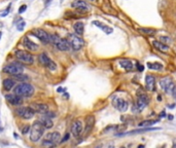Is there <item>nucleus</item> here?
Wrapping results in <instances>:
<instances>
[{"mask_svg": "<svg viewBox=\"0 0 176 148\" xmlns=\"http://www.w3.org/2000/svg\"><path fill=\"white\" fill-rule=\"evenodd\" d=\"M151 98L147 96L144 92H138L137 93V100L134 103L132 111L133 113H140L144 110V108L149 104Z\"/></svg>", "mask_w": 176, "mask_h": 148, "instance_id": "f257e3e1", "label": "nucleus"}, {"mask_svg": "<svg viewBox=\"0 0 176 148\" xmlns=\"http://www.w3.org/2000/svg\"><path fill=\"white\" fill-rule=\"evenodd\" d=\"M34 87L33 85H31L30 84H27V82H21V84H17L14 89V94L17 96H20V97L24 98V97H31L33 94H34Z\"/></svg>", "mask_w": 176, "mask_h": 148, "instance_id": "f03ea898", "label": "nucleus"}, {"mask_svg": "<svg viewBox=\"0 0 176 148\" xmlns=\"http://www.w3.org/2000/svg\"><path fill=\"white\" fill-rule=\"evenodd\" d=\"M45 128H43L42 123L39 120H35L33 123L32 127L30 130V140L32 142H37L39 141L41 137L45 134Z\"/></svg>", "mask_w": 176, "mask_h": 148, "instance_id": "7ed1b4c3", "label": "nucleus"}, {"mask_svg": "<svg viewBox=\"0 0 176 148\" xmlns=\"http://www.w3.org/2000/svg\"><path fill=\"white\" fill-rule=\"evenodd\" d=\"M15 57H17L18 61H20L23 64L32 65L34 63V57L33 54L28 51H23V49H18L15 51Z\"/></svg>", "mask_w": 176, "mask_h": 148, "instance_id": "20e7f679", "label": "nucleus"}, {"mask_svg": "<svg viewBox=\"0 0 176 148\" xmlns=\"http://www.w3.org/2000/svg\"><path fill=\"white\" fill-rule=\"evenodd\" d=\"M3 72L6 74H9V75H18V74H21L24 72V66L20 63H17V62H14V63H10V64H7L6 66H4L3 68Z\"/></svg>", "mask_w": 176, "mask_h": 148, "instance_id": "39448f33", "label": "nucleus"}, {"mask_svg": "<svg viewBox=\"0 0 176 148\" xmlns=\"http://www.w3.org/2000/svg\"><path fill=\"white\" fill-rule=\"evenodd\" d=\"M160 87H161V89L164 90L166 94H172L173 90L175 89L174 80H173L170 76L163 77V78L160 80Z\"/></svg>", "mask_w": 176, "mask_h": 148, "instance_id": "423d86ee", "label": "nucleus"}, {"mask_svg": "<svg viewBox=\"0 0 176 148\" xmlns=\"http://www.w3.org/2000/svg\"><path fill=\"white\" fill-rule=\"evenodd\" d=\"M38 61H39V63L42 65V66L46 67V68L48 70H51V71H55V70H57V64L53 61V60H51L50 57H48L45 53H41L39 56H38Z\"/></svg>", "mask_w": 176, "mask_h": 148, "instance_id": "0eeeda50", "label": "nucleus"}, {"mask_svg": "<svg viewBox=\"0 0 176 148\" xmlns=\"http://www.w3.org/2000/svg\"><path fill=\"white\" fill-rule=\"evenodd\" d=\"M69 43H70L71 49L73 51H79V49L82 48V46L85 45V41L84 39L81 37V36L76 35V34H70L68 36Z\"/></svg>", "mask_w": 176, "mask_h": 148, "instance_id": "6e6552de", "label": "nucleus"}, {"mask_svg": "<svg viewBox=\"0 0 176 148\" xmlns=\"http://www.w3.org/2000/svg\"><path fill=\"white\" fill-rule=\"evenodd\" d=\"M15 114L23 119H30L35 115V111L30 106H27V107H18L17 110H15Z\"/></svg>", "mask_w": 176, "mask_h": 148, "instance_id": "1a4fd4ad", "label": "nucleus"}, {"mask_svg": "<svg viewBox=\"0 0 176 148\" xmlns=\"http://www.w3.org/2000/svg\"><path fill=\"white\" fill-rule=\"evenodd\" d=\"M112 105L121 112H125L129 108V102L123 98H115L112 100Z\"/></svg>", "mask_w": 176, "mask_h": 148, "instance_id": "9d476101", "label": "nucleus"}, {"mask_svg": "<svg viewBox=\"0 0 176 148\" xmlns=\"http://www.w3.org/2000/svg\"><path fill=\"white\" fill-rule=\"evenodd\" d=\"M32 34L36 36L40 41H42L43 43H50V34L43 29H40V28L34 29L32 31Z\"/></svg>", "mask_w": 176, "mask_h": 148, "instance_id": "9b49d317", "label": "nucleus"}, {"mask_svg": "<svg viewBox=\"0 0 176 148\" xmlns=\"http://www.w3.org/2000/svg\"><path fill=\"white\" fill-rule=\"evenodd\" d=\"M71 134L73 135V137L78 138L79 136L82 134V123L79 119H76L72 123L71 126Z\"/></svg>", "mask_w": 176, "mask_h": 148, "instance_id": "f8f14e48", "label": "nucleus"}, {"mask_svg": "<svg viewBox=\"0 0 176 148\" xmlns=\"http://www.w3.org/2000/svg\"><path fill=\"white\" fill-rule=\"evenodd\" d=\"M145 87L149 92L156 90V77L154 75L147 74L145 76Z\"/></svg>", "mask_w": 176, "mask_h": 148, "instance_id": "ddd939ff", "label": "nucleus"}, {"mask_svg": "<svg viewBox=\"0 0 176 148\" xmlns=\"http://www.w3.org/2000/svg\"><path fill=\"white\" fill-rule=\"evenodd\" d=\"M30 107L35 111V113L39 114H45L48 111V106L43 103H33Z\"/></svg>", "mask_w": 176, "mask_h": 148, "instance_id": "4468645a", "label": "nucleus"}, {"mask_svg": "<svg viewBox=\"0 0 176 148\" xmlns=\"http://www.w3.org/2000/svg\"><path fill=\"white\" fill-rule=\"evenodd\" d=\"M23 45H24V48L27 49L28 51H36L38 48H39V46H38L37 43L33 42V41L30 40L28 37L23 38Z\"/></svg>", "mask_w": 176, "mask_h": 148, "instance_id": "2eb2a0df", "label": "nucleus"}, {"mask_svg": "<svg viewBox=\"0 0 176 148\" xmlns=\"http://www.w3.org/2000/svg\"><path fill=\"white\" fill-rule=\"evenodd\" d=\"M5 99L8 103H10L14 106H20L23 104V98L20 97V96H17L15 94L12 95H6L5 96Z\"/></svg>", "mask_w": 176, "mask_h": 148, "instance_id": "dca6fc26", "label": "nucleus"}, {"mask_svg": "<svg viewBox=\"0 0 176 148\" xmlns=\"http://www.w3.org/2000/svg\"><path fill=\"white\" fill-rule=\"evenodd\" d=\"M71 7L78 10H82V12H88L90 8L88 3L84 0H75V1H73L71 3Z\"/></svg>", "mask_w": 176, "mask_h": 148, "instance_id": "f3484780", "label": "nucleus"}, {"mask_svg": "<svg viewBox=\"0 0 176 148\" xmlns=\"http://www.w3.org/2000/svg\"><path fill=\"white\" fill-rule=\"evenodd\" d=\"M95 126V116L94 115H88L86 117V127H85V133L89 134L92 129Z\"/></svg>", "mask_w": 176, "mask_h": 148, "instance_id": "a211bd4d", "label": "nucleus"}, {"mask_svg": "<svg viewBox=\"0 0 176 148\" xmlns=\"http://www.w3.org/2000/svg\"><path fill=\"white\" fill-rule=\"evenodd\" d=\"M55 46L61 51H69L71 49L70 43L67 39H61L57 44H55Z\"/></svg>", "mask_w": 176, "mask_h": 148, "instance_id": "6ab92c4d", "label": "nucleus"}, {"mask_svg": "<svg viewBox=\"0 0 176 148\" xmlns=\"http://www.w3.org/2000/svg\"><path fill=\"white\" fill-rule=\"evenodd\" d=\"M45 140H48V141H51L54 143H58L59 141L61 140V135L59 132H51V133H48L45 136Z\"/></svg>", "mask_w": 176, "mask_h": 148, "instance_id": "aec40b11", "label": "nucleus"}, {"mask_svg": "<svg viewBox=\"0 0 176 148\" xmlns=\"http://www.w3.org/2000/svg\"><path fill=\"white\" fill-rule=\"evenodd\" d=\"M152 45H154V48L158 49V51H163V53H166V51H169V46L166 45L165 43H163L161 42V41H159V40H154L152 41Z\"/></svg>", "mask_w": 176, "mask_h": 148, "instance_id": "412c9836", "label": "nucleus"}, {"mask_svg": "<svg viewBox=\"0 0 176 148\" xmlns=\"http://www.w3.org/2000/svg\"><path fill=\"white\" fill-rule=\"evenodd\" d=\"M118 64H120V66L121 68H124L127 71H131L132 69H133V64H132V62L130 60L128 59H123V60H120V62H118Z\"/></svg>", "mask_w": 176, "mask_h": 148, "instance_id": "4be33fe9", "label": "nucleus"}, {"mask_svg": "<svg viewBox=\"0 0 176 148\" xmlns=\"http://www.w3.org/2000/svg\"><path fill=\"white\" fill-rule=\"evenodd\" d=\"M73 30H74V32H75L76 35L81 36L82 34H84V31H85V24H84V23H81V22L74 23Z\"/></svg>", "mask_w": 176, "mask_h": 148, "instance_id": "5701e85b", "label": "nucleus"}, {"mask_svg": "<svg viewBox=\"0 0 176 148\" xmlns=\"http://www.w3.org/2000/svg\"><path fill=\"white\" fill-rule=\"evenodd\" d=\"M2 84H3V89L5 90H10L12 87H15V80L14 78H5Z\"/></svg>", "mask_w": 176, "mask_h": 148, "instance_id": "b1692460", "label": "nucleus"}, {"mask_svg": "<svg viewBox=\"0 0 176 148\" xmlns=\"http://www.w3.org/2000/svg\"><path fill=\"white\" fill-rule=\"evenodd\" d=\"M93 24H94L96 27H98V28H100V29H102L106 33V34H111V33L113 32L112 28H110V27H108V26L102 24V23L99 22V21H94V22H93Z\"/></svg>", "mask_w": 176, "mask_h": 148, "instance_id": "393cba45", "label": "nucleus"}, {"mask_svg": "<svg viewBox=\"0 0 176 148\" xmlns=\"http://www.w3.org/2000/svg\"><path fill=\"white\" fill-rule=\"evenodd\" d=\"M39 121L42 123V126H43V128L45 129H51L54 127L53 120H51V118L46 117V116H45V115H42V117L40 118Z\"/></svg>", "mask_w": 176, "mask_h": 148, "instance_id": "a878e982", "label": "nucleus"}, {"mask_svg": "<svg viewBox=\"0 0 176 148\" xmlns=\"http://www.w3.org/2000/svg\"><path fill=\"white\" fill-rule=\"evenodd\" d=\"M146 66L148 67V69L157 70V71H160V70L163 69V65L161 63H158V62H154V63H151V62H148V63L146 64Z\"/></svg>", "mask_w": 176, "mask_h": 148, "instance_id": "bb28decb", "label": "nucleus"}, {"mask_svg": "<svg viewBox=\"0 0 176 148\" xmlns=\"http://www.w3.org/2000/svg\"><path fill=\"white\" fill-rule=\"evenodd\" d=\"M138 32L143 35H154L156 34V30L151 29V28H139Z\"/></svg>", "mask_w": 176, "mask_h": 148, "instance_id": "cd10ccee", "label": "nucleus"}, {"mask_svg": "<svg viewBox=\"0 0 176 148\" xmlns=\"http://www.w3.org/2000/svg\"><path fill=\"white\" fill-rule=\"evenodd\" d=\"M157 123H158V120H151V119H149V120L141 121V123H139V127H140V128H151V126H154V124Z\"/></svg>", "mask_w": 176, "mask_h": 148, "instance_id": "c85d7f7f", "label": "nucleus"}, {"mask_svg": "<svg viewBox=\"0 0 176 148\" xmlns=\"http://www.w3.org/2000/svg\"><path fill=\"white\" fill-rule=\"evenodd\" d=\"M60 40H61V38L58 34H55V33H54V34H50V43H53V44L55 45Z\"/></svg>", "mask_w": 176, "mask_h": 148, "instance_id": "c756f323", "label": "nucleus"}, {"mask_svg": "<svg viewBox=\"0 0 176 148\" xmlns=\"http://www.w3.org/2000/svg\"><path fill=\"white\" fill-rule=\"evenodd\" d=\"M41 145H42L43 148H54L57 144L54 143V142H51V141H48V140L45 139L42 141V143H41Z\"/></svg>", "mask_w": 176, "mask_h": 148, "instance_id": "7c9ffc66", "label": "nucleus"}, {"mask_svg": "<svg viewBox=\"0 0 176 148\" xmlns=\"http://www.w3.org/2000/svg\"><path fill=\"white\" fill-rule=\"evenodd\" d=\"M14 79L15 80H19V81H26V80L29 79V77H28V75H26L24 73H21V74L15 75Z\"/></svg>", "mask_w": 176, "mask_h": 148, "instance_id": "2f4dec72", "label": "nucleus"}, {"mask_svg": "<svg viewBox=\"0 0 176 148\" xmlns=\"http://www.w3.org/2000/svg\"><path fill=\"white\" fill-rule=\"evenodd\" d=\"M30 130H31V127L29 126V124H26V126L23 127V129H22V134L23 135L28 134L30 132Z\"/></svg>", "mask_w": 176, "mask_h": 148, "instance_id": "473e14b6", "label": "nucleus"}, {"mask_svg": "<svg viewBox=\"0 0 176 148\" xmlns=\"http://www.w3.org/2000/svg\"><path fill=\"white\" fill-rule=\"evenodd\" d=\"M25 26H26V23L24 22V21H22V22L19 23V24L17 25V29L19 31H23L24 30V28H25Z\"/></svg>", "mask_w": 176, "mask_h": 148, "instance_id": "72a5a7b5", "label": "nucleus"}, {"mask_svg": "<svg viewBox=\"0 0 176 148\" xmlns=\"http://www.w3.org/2000/svg\"><path fill=\"white\" fill-rule=\"evenodd\" d=\"M161 42L163 43H168V42H171V39L167 36H161Z\"/></svg>", "mask_w": 176, "mask_h": 148, "instance_id": "f704fd0d", "label": "nucleus"}, {"mask_svg": "<svg viewBox=\"0 0 176 148\" xmlns=\"http://www.w3.org/2000/svg\"><path fill=\"white\" fill-rule=\"evenodd\" d=\"M45 116H46V117H48V118H53V117H55L56 116V114H55V112H46L45 114H43Z\"/></svg>", "mask_w": 176, "mask_h": 148, "instance_id": "c9c22d12", "label": "nucleus"}, {"mask_svg": "<svg viewBox=\"0 0 176 148\" xmlns=\"http://www.w3.org/2000/svg\"><path fill=\"white\" fill-rule=\"evenodd\" d=\"M26 8H27V5H22V6L20 7V9H19V14H23L24 12H26Z\"/></svg>", "mask_w": 176, "mask_h": 148, "instance_id": "e433bc0d", "label": "nucleus"}, {"mask_svg": "<svg viewBox=\"0 0 176 148\" xmlns=\"http://www.w3.org/2000/svg\"><path fill=\"white\" fill-rule=\"evenodd\" d=\"M136 68L138 69V71H140L142 72L144 70V66H142L141 64H139V63H137V66H136Z\"/></svg>", "mask_w": 176, "mask_h": 148, "instance_id": "4c0bfd02", "label": "nucleus"}, {"mask_svg": "<svg viewBox=\"0 0 176 148\" xmlns=\"http://www.w3.org/2000/svg\"><path fill=\"white\" fill-rule=\"evenodd\" d=\"M68 139H69V134H66L65 136H64V138L60 141V143H64V142H66Z\"/></svg>", "mask_w": 176, "mask_h": 148, "instance_id": "58836bf2", "label": "nucleus"}, {"mask_svg": "<svg viewBox=\"0 0 176 148\" xmlns=\"http://www.w3.org/2000/svg\"><path fill=\"white\" fill-rule=\"evenodd\" d=\"M51 1H53V0H45V5H48V3H51Z\"/></svg>", "mask_w": 176, "mask_h": 148, "instance_id": "ea45409f", "label": "nucleus"}, {"mask_svg": "<svg viewBox=\"0 0 176 148\" xmlns=\"http://www.w3.org/2000/svg\"><path fill=\"white\" fill-rule=\"evenodd\" d=\"M172 95H173V96H174V97L176 98V87H175V89H174V90H173Z\"/></svg>", "mask_w": 176, "mask_h": 148, "instance_id": "a19ab883", "label": "nucleus"}, {"mask_svg": "<svg viewBox=\"0 0 176 148\" xmlns=\"http://www.w3.org/2000/svg\"><path fill=\"white\" fill-rule=\"evenodd\" d=\"M165 114H166V113H165V111H162V113L160 114V116H161V117H164V116H165Z\"/></svg>", "mask_w": 176, "mask_h": 148, "instance_id": "79ce46f5", "label": "nucleus"}, {"mask_svg": "<svg viewBox=\"0 0 176 148\" xmlns=\"http://www.w3.org/2000/svg\"><path fill=\"white\" fill-rule=\"evenodd\" d=\"M168 118L171 120V119H173V116H172V114H169V116H168Z\"/></svg>", "mask_w": 176, "mask_h": 148, "instance_id": "37998d69", "label": "nucleus"}, {"mask_svg": "<svg viewBox=\"0 0 176 148\" xmlns=\"http://www.w3.org/2000/svg\"><path fill=\"white\" fill-rule=\"evenodd\" d=\"M58 92H59V93H62V92H63V89H62V87H59V89H58Z\"/></svg>", "mask_w": 176, "mask_h": 148, "instance_id": "c03bdc74", "label": "nucleus"}, {"mask_svg": "<svg viewBox=\"0 0 176 148\" xmlns=\"http://www.w3.org/2000/svg\"><path fill=\"white\" fill-rule=\"evenodd\" d=\"M158 100H159V101H161V100H162V97H161V96H158Z\"/></svg>", "mask_w": 176, "mask_h": 148, "instance_id": "a18cd8bd", "label": "nucleus"}, {"mask_svg": "<svg viewBox=\"0 0 176 148\" xmlns=\"http://www.w3.org/2000/svg\"><path fill=\"white\" fill-rule=\"evenodd\" d=\"M172 148H176V142H174V143H173V146H172Z\"/></svg>", "mask_w": 176, "mask_h": 148, "instance_id": "49530a36", "label": "nucleus"}, {"mask_svg": "<svg viewBox=\"0 0 176 148\" xmlns=\"http://www.w3.org/2000/svg\"><path fill=\"white\" fill-rule=\"evenodd\" d=\"M138 148H144V146H143V145H139Z\"/></svg>", "mask_w": 176, "mask_h": 148, "instance_id": "de8ad7c7", "label": "nucleus"}, {"mask_svg": "<svg viewBox=\"0 0 176 148\" xmlns=\"http://www.w3.org/2000/svg\"><path fill=\"white\" fill-rule=\"evenodd\" d=\"M90 1H97V0H90Z\"/></svg>", "mask_w": 176, "mask_h": 148, "instance_id": "09e8293b", "label": "nucleus"}, {"mask_svg": "<svg viewBox=\"0 0 176 148\" xmlns=\"http://www.w3.org/2000/svg\"><path fill=\"white\" fill-rule=\"evenodd\" d=\"M121 148H125V147H121Z\"/></svg>", "mask_w": 176, "mask_h": 148, "instance_id": "8fccbe9b", "label": "nucleus"}]
</instances>
